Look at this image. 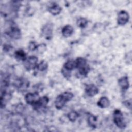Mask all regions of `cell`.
I'll use <instances>...</instances> for the list:
<instances>
[{
	"label": "cell",
	"mask_w": 132,
	"mask_h": 132,
	"mask_svg": "<svg viewBox=\"0 0 132 132\" xmlns=\"http://www.w3.org/2000/svg\"><path fill=\"white\" fill-rule=\"evenodd\" d=\"M5 33L10 38L17 40L21 37V31L16 24L11 22L5 30Z\"/></svg>",
	"instance_id": "3957f363"
},
{
	"label": "cell",
	"mask_w": 132,
	"mask_h": 132,
	"mask_svg": "<svg viewBox=\"0 0 132 132\" xmlns=\"http://www.w3.org/2000/svg\"><path fill=\"white\" fill-rule=\"evenodd\" d=\"M75 68L77 69L79 75L82 77H86L90 70L89 65L86 59L83 57H77L75 60Z\"/></svg>",
	"instance_id": "6da1fadb"
},
{
	"label": "cell",
	"mask_w": 132,
	"mask_h": 132,
	"mask_svg": "<svg viewBox=\"0 0 132 132\" xmlns=\"http://www.w3.org/2000/svg\"><path fill=\"white\" fill-rule=\"evenodd\" d=\"M14 55L15 59L19 61H24L27 58V55L26 53L22 49H19L15 51Z\"/></svg>",
	"instance_id": "9a60e30c"
},
{
	"label": "cell",
	"mask_w": 132,
	"mask_h": 132,
	"mask_svg": "<svg viewBox=\"0 0 132 132\" xmlns=\"http://www.w3.org/2000/svg\"><path fill=\"white\" fill-rule=\"evenodd\" d=\"M74 97L73 94L69 91L64 92L58 95L55 101V106L57 109H61L65 104L71 101Z\"/></svg>",
	"instance_id": "7a4b0ae2"
},
{
	"label": "cell",
	"mask_w": 132,
	"mask_h": 132,
	"mask_svg": "<svg viewBox=\"0 0 132 132\" xmlns=\"http://www.w3.org/2000/svg\"><path fill=\"white\" fill-rule=\"evenodd\" d=\"M118 84L123 91L127 90L129 86L128 78L127 76H123L118 80Z\"/></svg>",
	"instance_id": "4fadbf2b"
},
{
	"label": "cell",
	"mask_w": 132,
	"mask_h": 132,
	"mask_svg": "<svg viewBox=\"0 0 132 132\" xmlns=\"http://www.w3.org/2000/svg\"><path fill=\"white\" fill-rule=\"evenodd\" d=\"M61 32L63 37L68 38L73 34L74 32V28L72 26L70 25H67L62 28Z\"/></svg>",
	"instance_id": "5bb4252c"
},
{
	"label": "cell",
	"mask_w": 132,
	"mask_h": 132,
	"mask_svg": "<svg viewBox=\"0 0 132 132\" xmlns=\"http://www.w3.org/2000/svg\"><path fill=\"white\" fill-rule=\"evenodd\" d=\"M54 25L51 22L44 24L41 28V34L45 39L50 40L53 37Z\"/></svg>",
	"instance_id": "5b68a950"
},
{
	"label": "cell",
	"mask_w": 132,
	"mask_h": 132,
	"mask_svg": "<svg viewBox=\"0 0 132 132\" xmlns=\"http://www.w3.org/2000/svg\"><path fill=\"white\" fill-rule=\"evenodd\" d=\"M88 123L89 125L92 127L95 128L97 122V118L93 114H90L88 117Z\"/></svg>",
	"instance_id": "ac0fdd59"
},
{
	"label": "cell",
	"mask_w": 132,
	"mask_h": 132,
	"mask_svg": "<svg viewBox=\"0 0 132 132\" xmlns=\"http://www.w3.org/2000/svg\"><path fill=\"white\" fill-rule=\"evenodd\" d=\"M38 44L35 41H31L28 44V49L30 51H34L37 50Z\"/></svg>",
	"instance_id": "7402d4cb"
},
{
	"label": "cell",
	"mask_w": 132,
	"mask_h": 132,
	"mask_svg": "<svg viewBox=\"0 0 132 132\" xmlns=\"http://www.w3.org/2000/svg\"><path fill=\"white\" fill-rule=\"evenodd\" d=\"M129 15L128 13L125 10H121L118 14L117 23L119 25H124L129 21Z\"/></svg>",
	"instance_id": "ba28073f"
},
{
	"label": "cell",
	"mask_w": 132,
	"mask_h": 132,
	"mask_svg": "<svg viewBox=\"0 0 132 132\" xmlns=\"http://www.w3.org/2000/svg\"><path fill=\"white\" fill-rule=\"evenodd\" d=\"M85 91L87 96L89 97H93L98 93V89L95 85L90 84L86 86Z\"/></svg>",
	"instance_id": "9c48e42d"
},
{
	"label": "cell",
	"mask_w": 132,
	"mask_h": 132,
	"mask_svg": "<svg viewBox=\"0 0 132 132\" xmlns=\"http://www.w3.org/2000/svg\"><path fill=\"white\" fill-rule=\"evenodd\" d=\"M78 113L75 111H72L68 114V118L69 120L72 122H75L77 118L78 117Z\"/></svg>",
	"instance_id": "44dd1931"
},
{
	"label": "cell",
	"mask_w": 132,
	"mask_h": 132,
	"mask_svg": "<svg viewBox=\"0 0 132 132\" xmlns=\"http://www.w3.org/2000/svg\"><path fill=\"white\" fill-rule=\"evenodd\" d=\"M110 105V101L106 96H103L97 102V106L102 108H107Z\"/></svg>",
	"instance_id": "2e32d148"
},
{
	"label": "cell",
	"mask_w": 132,
	"mask_h": 132,
	"mask_svg": "<svg viewBox=\"0 0 132 132\" xmlns=\"http://www.w3.org/2000/svg\"><path fill=\"white\" fill-rule=\"evenodd\" d=\"M50 100L46 96H43L41 97H39L32 105L34 109L38 110L42 108H44L47 105Z\"/></svg>",
	"instance_id": "52a82bcc"
},
{
	"label": "cell",
	"mask_w": 132,
	"mask_h": 132,
	"mask_svg": "<svg viewBox=\"0 0 132 132\" xmlns=\"http://www.w3.org/2000/svg\"><path fill=\"white\" fill-rule=\"evenodd\" d=\"M46 50V44L42 43L41 44H38L37 50L40 53H42Z\"/></svg>",
	"instance_id": "603a6c76"
},
{
	"label": "cell",
	"mask_w": 132,
	"mask_h": 132,
	"mask_svg": "<svg viewBox=\"0 0 132 132\" xmlns=\"http://www.w3.org/2000/svg\"><path fill=\"white\" fill-rule=\"evenodd\" d=\"M123 104L128 108L131 109V100L129 99L128 100H126L123 102Z\"/></svg>",
	"instance_id": "cb8c5ba5"
},
{
	"label": "cell",
	"mask_w": 132,
	"mask_h": 132,
	"mask_svg": "<svg viewBox=\"0 0 132 132\" xmlns=\"http://www.w3.org/2000/svg\"><path fill=\"white\" fill-rule=\"evenodd\" d=\"M61 7L55 3H53L50 4L48 7V11L53 15H56L59 14L61 11Z\"/></svg>",
	"instance_id": "7c38bea8"
},
{
	"label": "cell",
	"mask_w": 132,
	"mask_h": 132,
	"mask_svg": "<svg viewBox=\"0 0 132 132\" xmlns=\"http://www.w3.org/2000/svg\"><path fill=\"white\" fill-rule=\"evenodd\" d=\"M39 93L38 92L28 93L25 96V100L27 104L32 105L39 98Z\"/></svg>",
	"instance_id": "8fae6325"
},
{
	"label": "cell",
	"mask_w": 132,
	"mask_h": 132,
	"mask_svg": "<svg viewBox=\"0 0 132 132\" xmlns=\"http://www.w3.org/2000/svg\"><path fill=\"white\" fill-rule=\"evenodd\" d=\"M113 119L114 124L117 127L121 129H124L125 128L126 125L124 120V116L119 109H116L113 113Z\"/></svg>",
	"instance_id": "277c9868"
},
{
	"label": "cell",
	"mask_w": 132,
	"mask_h": 132,
	"mask_svg": "<svg viewBox=\"0 0 132 132\" xmlns=\"http://www.w3.org/2000/svg\"><path fill=\"white\" fill-rule=\"evenodd\" d=\"M66 70L69 71H72L73 69L75 68V60H69L64 64L63 68Z\"/></svg>",
	"instance_id": "e0dca14e"
},
{
	"label": "cell",
	"mask_w": 132,
	"mask_h": 132,
	"mask_svg": "<svg viewBox=\"0 0 132 132\" xmlns=\"http://www.w3.org/2000/svg\"><path fill=\"white\" fill-rule=\"evenodd\" d=\"M14 86L19 90H25L29 86V82L23 78L16 79L14 82Z\"/></svg>",
	"instance_id": "30bf717a"
},
{
	"label": "cell",
	"mask_w": 132,
	"mask_h": 132,
	"mask_svg": "<svg viewBox=\"0 0 132 132\" xmlns=\"http://www.w3.org/2000/svg\"><path fill=\"white\" fill-rule=\"evenodd\" d=\"M38 61V58L35 56H30L27 57L24 62V66L27 71L35 69Z\"/></svg>",
	"instance_id": "8992f818"
},
{
	"label": "cell",
	"mask_w": 132,
	"mask_h": 132,
	"mask_svg": "<svg viewBox=\"0 0 132 132\" xmlns=\"http://www.w3.org/2000/svg\"><path fill=\"white\" fill-rule=\"evenodd\" d=\"M88 23V21L87 19L82 17L79 18L76 21V24L77 26L81 28H85L87 26Z\"/></svg>",
	"instance_id": "d6986e66"
},
{
	"label": "cell",
	"mask_w": 132,
	"mask_h": 132,
	"mask_svg": "<svg viewBox=\"0 0 132 132\" xmlns=\"http://www.w3.org/2000/svg\"><path fill=\"white\" fill-rule=\"evenodd\" d=\"M47 68H48L47 63L44 60H42L40 61V63L37 64L35 69H36L39 71L43 72L46 70Z\"/></svg>",
	"instance_id": "ffe728a7"
}]
</instances>
